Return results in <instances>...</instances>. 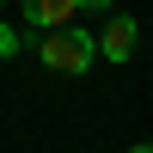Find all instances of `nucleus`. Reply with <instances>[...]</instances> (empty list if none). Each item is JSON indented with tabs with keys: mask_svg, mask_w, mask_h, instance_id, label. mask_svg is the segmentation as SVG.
Instances as JSON below:
<instances>
[{
	"mask_svg": "<svg viewBox=\"0 0 153 153\" xmlns=\"http://www.w3.org/2000/svg\"><path fill=\"white\" fill-rule=\"evenodd\" d=\"M37 61H43L49 74H92V61H98V37L92 31H74V25H61V31H43L37 37Z\"/></svg>",
	"mask_w": 153,
	"mask_h": 153,
	"instance_id": "1",
	"label": "nucleus"
},
{
	"mask_svg": "<svg viewBox=\"0 0 153 153\" xmlns=\"http://www.w3.org/2000/svg\"><path fill=\"white\" fill-rule=\"evenodd\" d=\"M92 37H98V55H104V61H117V68H123V61H135V43H141V25H135L129 12H110V19L98 25Z\"/></svg>",
	"mask_w": 153,
	"mask_h": 153,
	"instance_id": "2",
	"label": "nucleus"
},
{
	"mask_svg": "<svg viewBox=\"0 0 153 153\" xmlns=\"http://www.w3.org/2000/svg\"><path fill=\"white\" fill-rule=\"evenodd\" d=\"M25 19L37 25V31H61V25H74V12H80V0H19Z\"/></svg>",
	"mask_w": 153,
	"mask_h": 153,
	"instance_id": "3",
	"label": "nucleus"
},
{
	"mask_svg": "<svg viewBox=\"0 0 153 153\" xmlns=\"http://www.w3.org/2000/svg\"><path fill=\"white\" fill-rule=\"evenodd\" d=\"M19 43H25V37H19V31H12V25H6V19H0V61H12V55H19Z\"/></svg>",
	"mask_w": 153,
	"mask_h": 153,
	"instance_id": "4",
	"label": "nucleus"
},
{
	"mask_svg": "<svg viewBox=\"0 0 153 153\" xmlns=\"http://www.w3.org/2000/svg\"><path fill=\"white\" fill-rule=\"evenodd\" d=\"M80 12H92V19H110L117 6H110V0H80Z\"/></svg>",
	"mask_w": 153,
	"mask_h": 153,
	"instance_id": "5",
	"label": "nucleus"
},
{
	"mask_svg": "<svg viewBox=\"0 0 153 153\" xmlns=\"http://www.w3.org/2000/svg\"><path fill=\"white\" fill-rule=\"evenodd\" d=\"M129 153H153V141H147V147H129Z\"/></svg>",
	"mask_w": 153,
	"mask_h": 153,
	"instance_id": "6",
	"label": "nucleus"
}]
</instances>
